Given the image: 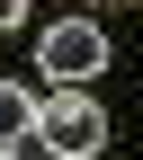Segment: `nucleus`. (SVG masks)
<instances>
[{"mask_svg": "<svg viewBox=\"0 0 143 160\" xmlns=\"http://www.w3.org/2000/svg\"><path fill=\"white\" fill-rule=\"evenodd\" d=\"M27 142L98 151V142H107V107H98V98H80V89H54V98H36V133H27Z\"/></svg>", "mask_w": 143, "mask_h": 160, "instance_id": "obj_1", "label": "nucleus"}, {"mask_svg": "<svg viewBox=\"0 0 143 160\" xmlns=\"http://www.w3.org/2000/svg\"><path fill=\"white\" fill-rule=\"evenodd\" d=\"M36 71H54L63 89H80L90 71H107V27H90V18H63V27H45V45H36Z\"/></svg>", "mask_w": 143, "mask_h": 160, "instance_id": "obj_2", "label": "nucleus"}, {"mask_svg": "<svg viewBox=\"0 0 143 160\" xmlns=\"http://www.w3.org/2000/svg\"><path fill=\"white\" fill-rule=\"evenodd\" d=\"M27 133H36V98L18 89V80H0V151H9V142H27Z\"/></svg>", "mask_w": 143, "mask_h": 160, "instance_id": "obj_3", "label": "nucleus"}, {"mask_svg": "<svg viewBox=\"0 0 143 160\" xmlns=\"http://www.w3.org/2000/svg\"><path fill=\"white\" fill-rule=\"evenodd\" d=\"M9 27H27V0H0V36Z\"/></svg>", "mask_w": 143, "mask_h": 160, "instance_id": "obj_4", "label": "nucleus"}, {"mask_svg": "<svg viewBox=\"0 0 143 160\" xmlns=\"http://www.w3.org/2000/svg\"><path fill=\"white\" fill-rule=\"evenodd\" d=\"M54 160H98V151H54Z\"/></svg>", "mask_w": 143, "mask_h": 160, "instance_id": "obj_5", "label": "nucleus"}, {"mask_svg": "<svg viewBox=\"0 0 143 160\" xmlns=\"http://www.w3.org/2000/svg\"><path fill=\"white\" fill-rule=\"evenodd\" d=\"M0 160H27V151H18V142H9V151H0Z\"/></svg>", "mask_w": 143, "mask_h": 160, "instance_id": "obj_6", "label": "nucleus"}]
</instances>
